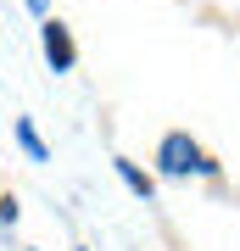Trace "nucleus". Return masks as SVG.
<instances>
[{
    "label": "nucleus",
    "mask_w": 240,
    "mask_h": 251,
    "mask_svg": "<svg viewBox=\"0 0 240 251\" xmlns=\"http://www.w3.org/2000/svg\"><path fill=\"white\" fill-rule=\"evenodd\" d=\"M157 162H162V173H213V162L201 156V145L190 134H168L162 151H157Z\"/></svg>",
    "instance_id": "obj_1"
},
{
    "label": "nucleus",
    "mask_w": 240,
    "mask_h": 251,
    "mask_svg": "<svg viewBox=\"0 0 240 251\" xmlns=\"http://www.w3.org/2000/svg\"><path fill=\"white\" fill-rule=\"evenodd\" d=\"M117 179H123V184H129L140 201H151V179H145V173L134 168V162H123V156H117Z\"/></svg>",
    "instance_id": "obj_3"
},
{
    "label": "nucleus",
    "mask_w": 240,
    "mask_h": 251,
    "mask_svg": "<svg viewBox=\"0 0 240 251\" xmlns=\"http://www.w3.org/2000/svg\"><path fill=\"white\" fill-rule=\"evenodd\" d=\"M17 140H23V151L34 156V162H45V145H39V134H34V123H28V117L17 123Z\"/></svg>",
    "instance_id": "obj_4"
},
{
    "label": "nucleus",
    "mask_w": 240,
    "mask_h": 251,
    "mask_svg": "<svg viewBox=\"0 0 240 251\" xmlns=\"http://www.w3.org/2000/svg\"><path fill=\"white\" fill-rule=\"evenodd\" d=\"M39 39H45V62H51V73H73V62H79V50H73V34H67V28H62V23L51 17Z\"/></svg>",
    "instance_id": "obj_2"
},
{
    "label": "nucleus",
    "mask_w": 240,
    "mask_h": 251,
    "mask_svg": "<svg viewBox=\"0 0 240 251\" xmlns=\"http://www.w3.org/2000/svg\"><path fill=\"white\" fill-rule=\"evenodd\" d=\"M23 6H28V11H45V0H23Z\"/></svg>",
    "instance_id": "obj_5"
}]
</instances>
